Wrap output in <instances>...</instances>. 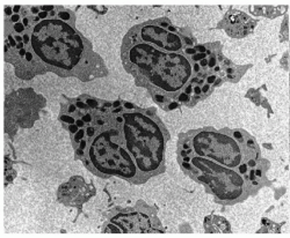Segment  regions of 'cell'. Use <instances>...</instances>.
Listing matches in <instances>:
<instances>
[{"instance_id":"6da1fadb","label":"cell","mask_w":290,"mask_h":238,"mask_svg":"<svg viewBox=\"0 0 290 238\" xmlns=\"http://www.w3.org/2000/svg\"><path fill=\"white\" fill-rule=\"evenodd\" d=\"M122 59L124 65L132 66L129 69L131 74L139 73L154 87L172 94L186 87L193 74V64L186 56L166 52L141 41L122 51Z\"/></svg>"},{"instance_id":"7a4b0ae2","label":"cell","mask_w":290,"mask_h":238,"mask_svg":"<svg viewBox=\"0 0 290 238\" xmlns=\"http://www.w3.org/2000/svg\"><path fill=\"white\" fill-rule=\"evenodd\" d=\"M33 50L48 65L65 72L76 68L84 54L87 41L71 26L59 20H44L35 24Z\"/></svg>"},{"instance_id":"3957f363","label":"cell","mask_w":290,"mask_h":238,"mask_svg":"<svg viewBox=\"0 0 290 238\" xmlns=\"http://www.w3.org/2000/svg\"><path fill=\"white\" fill-rule=\"evenodd\" d=\"M191 141L196 155L237 171L242 163L248 164L252 160L259 161L258 144L248 134L237 139L232 131L203 130L191 138Z\"/></svg>"},{"instance_id":"277c9868","label":"cell","mask_w":290,"mask_h":238,"mask_svg":"<svg viewBox=\"0 0 290 238\" xmlns=\"http://www.w3.org/2000/svg\"><path fill=\"white\" fill-rule=\"evenodd\" d=\"M191 176L208 186L210 192L222 201H237L248 192V176H244L235 169L221 165L211 160L192 156ZM251 183V182H249Z\"/></svg>"},{"instance_id":"5b68a950","label":"cell","mask_w":290,"mask_h":238,"mask_svg":"<svg viewBox=\"0 0 290 238\" xmlns=\"http://www.w3.org/2000/svg\"><path fill=\"white\" fill-rule=\"evenodd\" d=\"M141 120L142 131L135 128L138 135L125 126V144L143 172H158L164 164L165 138L163 128H160L161 124L145 114H141Z\"/></svg>"},{"instance_id":"8992f818","label":"cell","mask_w":290,"mask_h":238,"mask_svg":"<svg viewBox=\"0 0 290 238\" xmlns=\"http://www.w3.org/2000/svg\"><path fill=\"white\" fill-rule=\"evenodd\" d=\"M92 164L103 175L130 179L136 176V165L123 147L118 146L108 131H102L90 147Z\"/></svg>"},{"instance_id":"52a82bcc","label":"cell","mask_w":290,"mask_h":238,"mask_svg":"<svg viewBox=\"0 0 290 238\" xmlns=\"http://www.w3.org/2000/svg\"><path fill=\"white\" fill-rule=\"evenodd\" d=\"M141 42L151 44L166 52H177L184 48V41L179 34L171 33L157 24V22L138 26L136 29Z\"/></svg>"},{"instance_id":"ba28073f","label":"cell","mask_w":290,"mask_h":238,"mask_svg":"<svg viewBox=\"0 0 290 238\" xmlns=\"http://www.w3.org/2000/svg\"><path fill=\"white\" fill-rule=\"evenodd\" d=\"M212 217V220L214 221H210V219L209 217H207L205 219V222H209V223H211L212 224V227H209V228H207V231H209V232H229L230 230V227H229V224H228V222H226V220L225 219H223V217H219V216H216V219H217V222H215V216H211Z\"/></svg>"},{"instance_id":"9c48e42d","label":"cell","mask_w":290,"mask_h":238,"mask_svg":"<svg viewBox=\"0 0 290 238\" xmlns=\"http://www.w3.org/2000/svg\"><path fill=\"white\" fill-rule=\"evenodd\" d=\"M72 16L73 14L71 12H67V10H60L59 13H57V17L62 21H67V22H72L73 23V20H72Z\"/></svg>"},{"instance_id":"30bf717a","label":"cell","mask_w":290,"mask_h":238,"mask_svg":"<svg viewBox=\"0 0 290 238\" xmlns=\"http://www.w3.org/2000/svg\"><path fill=\"white\" fill-rule=\"evenodd\" d=\"M13 30L16 33V35H23V34H26V30H27V27L20 21V22H18V23H15L14 24V27H13Z\"/></svg>"},{"instance_id":"8fae6325","label":"cell","mask_w":290,"mask_h":238,"mask_svg":"<svg viewBox=\"0 0 290 238\" xmlns=\"http://www.w3.org/2000/svg\"><path fill=\"white\" fill-rule=\"evenodd\" d=\"M60 120L63 123H67L69 125H72V124H76V118H73L72 116H69V114H62L60 116Z\"/></svg>"},{"instance_id":"7c38bea8","label":"cell","mask_w":290,"mask_h":238,"mask_svg":"<svg viewBox=\"0 0 290 238\" xmlns=\"http://www.w3.org/2000/svg\"><path fill=\"white\" fill-rule=\"evenodd\" d=\"M85 133H86V131L84 130V128H80L76 134H74V142L77 143H80L81 140H84V135H85Z\"/></svg>"},{"instance_id":"4fadbf2b","label":"cell","mask_w":290,"mask_h":238,"mask_svg":"<svg viewBox=\"0 0 290 238\" xmlns=\"http://www.w3.org/2000/svg\"><path fill=\"white\" fill-rule=\"evenodd\" d=\"M85 103L91 108V109H95L97 110V108H99V102H97V99H93V98H91V97H86V101H85Z\"/></svg>"},{"instance_id":"5bb4252c","label":"cell","mask_w":290,"mask_h":238,"mask_svg":"<svg viewBox=\"0 0 290 238\" xmlns=\"http://www.w3.org/2000/svg\"><path fill=\"white\" fill-rule=\"evenodd\" d=\"M177 99H178L179 102H181V103H187V102H189V101H191V95H188V94H186V93L181 92V93L178 95Z\"/></svg>"},{"instance_id":"9a60e30c","label":"cell","mask_w":290,"mask_h":238,"mask_svg":"<svg viewBox=\"0 0 290 238\" xmlns=\"http://www.w3.org/2000/svg\"><path fill=\"white\" fill-rule=\"evenodd\" d=\"M207 57H208L207 53H195L194 56H192V60H193L194 62H200L201 60L205 59Z\"/></svg>"},{"instance_id":"2e32d148","label":"cell","mask_w":290,"mask_h":238,"mask_svg":"<svg viewBox=\"0 0 290 238\" xmlns=\"http://www.w3.org/2000/svg\"><path fill=\"white\" fill-rule=\"evenodd\" d=\"M95 133H97V128H95L94 126H88V127L86 128V135H87L88 138H93V137L95 135Z\"/></svg>"},{"instance_id":"e0dca14e","label":"cell","mask_w":290,"mask_h":238,"mask_svg":"<svg viewBox=\"0 0 290 238\" xmlns=\"http://www.w3.org/2000/svg\"><path fill=\"white\" fill-rule=\"evenodd\" d=\"M153 97H154V101L158 102L159 104H164V103L167 101V98H166L165 96L160 95V94H153Z\"/></svg>"},{"instance_id":"ac0fdd59","label":"cell","mask_w":290,"mask_h":238,"mask_svg":"<svg viewBox=\"0 0 290 238\" xmlns=\"http://www.w3.org/2000/svg\"><path fill=\"white\" fill-rule=\"evenodd\" d=\"M7 42L9 43L11 48H16V45H18V42L15 41L14 35H7Z\"/></svg>"},{"instance_id":"d6986e66","label":"cell","mask_w":290,"mask_h":238,"mask_svg":"<svg viewBox=\"0 0 290 238\" xmlns=\"http://www.w3.org/2000/svg\"><path fill=\"white\" fill-rule=\"evenodd\" d=\"M76 106H77L78 109H80V110H88V109H90V106H88L86 103H84L83 101H80V99H78V101L76 102Z\"/></svg>"},{"instance_id":"ffe728a7","label":"cell","mask_w":290,"mask_h":238,"mask_svg":"<svg viewBox=\"0 0 290 238\" xmlns=\"http://www.w3.org/2000/svg\"><path fill=\"white\" fill-rule=\"evenodd\" d=\"M194 49L196 50L197 53H208V51H209L207 46H204V45H196V46H194Z\"/></svg>"},{"instance_id":"44dd1931","label":"cell","mask_w":290,"mask_h":238,"mask_svg":"<svg viewBox=\"0 0 290 238\" xmlns=\"http://www.w3.org/2000/svg\"><path fill=\"white\" fill-rule=\"evenodd\" d=\"M81 119L85 121V124H91V123L93 121V118H92V116H91L90 113H85V114H83Z\"/></svg>"},{"instance_id":"7402d4cb","label":"cell","mask_w":290,"mask_h":238,"mask_svg":"<svg viewBox=\"0 0 290 238\" xmlns=\"http://www.w3.org/2000/svg\"><path fill=\"white\" fill-rule=\"evenodd\" d=\"M216 65H217V60H216V58L215 57H211V58H209L208 59V67H210V68H215L216 67Z\"/></svg>"},{"instance_id":"603a6c76","label":"cell","mask_w":290,"mask_h":238,"mask_svg":"<svg viewBox=\"0 0 290 238\" xmlns=\"http://www.w3.org/2000/svg\"><path fill=\"white\" fill-rule=\"evenodd\" d=\"M20 20H21L20 14H13V15L11 16V22H13L14 24L18 23V22H20Z\"/></svg>"},{"instance_id":"cb8c5ba5","label":"cell","mask_w":290,"mask_h":238,"mask_svg":"<svg viewBox=\"0 0 290 238\" xmlns=\"http://www.w3.org/2000/svg\"><path fill=\"white\" fill-rule=\"evenodd\" d=\"M79 130H80V128H79V127H78V126H77L76 124L69 125V131H70V132H71L72 134H76V133H77V132H78Z\"/></svg>"},{"instance_id":"d4e9b609","label":"cell","mask_w":290,"mask_h":238,"mask_svg":"<svg viewBox=\"0 0 290 238\" xmlns=\"http://www.w3.org/2000/svg\"><path fill=\"white\" fill-rule=\"evenodd\" d=\"M25 58H26V61H27V62L33 61V59H34V54L30 52V49H29V51H27V53H26Z\"/></svg>"},{"instance_id":"484cf974","label":"cell","mask_w":290,"mask_h":238,"mask_svg":"<svg viewBox=\"0 0 290 238\" xmlns=\"http://www.w3.org/2000/svg\"><path fill=\"white\" fill-rule=\"evenodd\" d=\"M178 106H179L178 102H170L168 105H167V110H175Z\"/></svg>"},{"instance_id":"4316f807","label":"cell","mask_w":290,"mask_h":238,"mask_svg":"<svg viewBox=\"0 0 290 238\" xmlns=\"http://www.w3.org/2000/svg\"><path fill=\"white\" fill-rule=\"evenodd\" d=\"M193 85L192 83H188L186 87H185V90H184V93H186V94H188V95H191L192 93H193Z\"/></svg>"},{"instance_id":"83f0119b","label":"cell","mask_w":290,"mask_h":238,"mask_svg":"<svg viewBox=\"0 0 290 238\" xmlns=\"http://www.w3.org/2000/svg\"><path fill=\"white\" fill-rule=\"evenodd\" d=\"M29 36H30V35H29L28 33H26V34L22 35V40H23V43H25L26 45H28L29 42H30V37H29Z\"/></svg>"},{"instance_id":"f1b7e54d","label":"cell","mask_w":290,"mask_h":238,"mask_svg":"<svg viewBox=\"0 0 290 238\" xmlns=\"http://www.w3.org/2000/svg\"><path fill=\"white\" fill-rule=\"evenodd\" d=\"M214 82H216V75H209L207 78V83L208 85H212Z\"/></svg>"},{"instance_id":"f546056e","label":"cell","mask_w":290,"mask_h":238,"mask_svg":"<svg viewBox=\"0 0 290 238\" xmlns=\"http://www.w3.org/2000/svg\"><path fill=\"white\" fill-rule=\"evenodd\" d=\"M40 8H41L42 12H47V13H48V12H52V10L55 9L53 6H42V7H40Z\"/></svg>"},{"instance_id":"4dcf8cb0","label":"cell","mask_w":290,"mask_h":238,"mask_svg":"<svg viewBox=\"0 0 290 238\" xmlns=\"http://www.w3.org/2000/svg\"><path fill=\"white\" fill-rule=\"evenodd\" d=\"M37 16H39V19H40V20H43V21H44V20H46V19L49 16V14L47 13V12H42V10H41V12L39 13V15H37Z\"/></svg>"},{"instance_id":"1f68e13d","label":"cell","mask_w":290,"mask_h":238,"mask_svg":"<svg viewBox=\"0 0 290 238\" xmlns=\"http://www.w3.org/2000/svg\"><path fill=\"white\" fill-rule=\"evenodd\" d=\"M193 93L196 96H200L201 94H202V88H201L200 86H195V87H194V89H193Z\"/></svg>"},{"instance_id":"d6a6232c","label":"cell","mask_w":290,"mask_h":238,"mask_svg":"<svg viewBox=\"0 0 290 238\" xmlns=\"http://www.w3.org/2000/svg\"><path fill=\"white\" fill-rule=\"evenodd\" d=\"M76 125H77L79 128H84L86 124H85V121H84L83 119H77V120H76Z\"/></svg>"},{"instance_id":"836d02e7","label":"cell","mask_w":290,"mask_h":238,"mask_svg":"<svg viewBox=\"0 0 290 238\" xmlns=\"http://www.w3.org/2000/svg\"><path fill=\"white\" fill-rule=\"evenodd\" d=\"M107 229H110V231H113V232H121V230H120L117 227L113 226V224H108V226H107Z\"/></svg>"},{"instance_id":"e575fe53","label":"cell","mask_w":290,"mask_h":238,"mask_svg":"<svg viewBox=\"0 0 290 238\" xmlns=\"http://www.w3.org/2000/svg\"><path fill=\"white\" fill-rule=\"evenodd\" d=\"M30 12H32V14H34L35 16H37L39 13L41 12V8H40V7H32V8H30Z\"/></svg>"},{"instance_id":"d590c367","label":"cell","mask_w":290,"mask_h":238,"mask_svg":"<svg viewBox=\"0 0 290 238\" xmlns=\"http://www.w3.org/2000/svg\"><path fill=\"white\" fill-rule=\"evenodd\" d=\"M77 106H76V104H71V105H69V108H67V112L69 113H73V112H76L77 111Z\"/></svg>"},{"instance_id":"8d00e7d4","label":"cell","mask_w":290,"mask_h":238,"mask_svg":"<svg viewBox=\"0 0 290 238\" xmlns=\"http://www.w3.org/2000/svg\"><path fill=\"white\" fill-rule=\"evenodd\" d=\"M123 106H124V109H128V110H132L135 108V105L132 103H129V102H124Z\"/></svg>"},{"instance_id":"74e56055","label":"cell","mask_w":290,"mask_h":238,"mask_svg":"<svg viewBox=\"0 0 290 238\" xmlns=\"http://www.w3.org/2000/svg\"><path fill=\"white\" fill-rule=\"evenodd\" d=\"M185 52H186L187 54H191V56H194L195 53H197V52H196V50H195L194 48H187L186 50H185Z\"/></svg>"},{"instance_id":"f35d334b","label":"cell","mask_w":290,"mask_h":238,"mask_svg":"<svg viewBox=\"0 0 290 238\" xmlns=\"http://www.w3.org/2000/svg\"><path fill=\"white\" fill-rule=\"evenodd\" d=\"M200 71H201V66H200V64H197V62L193 64V72L194 73H198Z\"/></svg>"},{"instance_id":"ab89813d","label":"cell","mask_w":290,"mask_h":238,"mask_svg":"<svg viewBox=\"0 0 290 238\" xmlns=\"http://www.w3.org/2000/svg\"><path fill=\"white\" fill-rule=\"evenodd\" d=\"M87 144H88V142H87V141H86V140L84 139V140H81V141H80V147H79V148H80L81 150H86V147H87Z\"/></svg>"},{"instance_id":"60d3db41","label":"cell","mask_w":290,"mask_h":238,"mask_svg":"<svg viewBox=\"0 0 290 238\" xmlns=\"http://www.w3.org/2000/svg\"><path fill=\"white\" fill-rule=\"evenodd\" d=\"M13 8H11V7H5V14H6V16H12L13 14Z\"/></svg>"},{"instance_id":"b9f144b4","label":"cell","mask_w":290,"mask_h":238,"mask_svg":"<svg viewBox=\"0 0 290 238\" xmlns=\"http://www.w3.org/2000/svg\"><path fill=\"white\" fill-rule=\"evenodd\" d=\"M200 66H201L202 68H207V67H208V59L205 58V59L201 60V61H200Z\"/></svg>"},{"instance_id":"7bdbcfd3","label":"cell","mask_w":290,"mask_h":238,"mask_svg":"<svg viewBox=\"0 0 290 238\" xmlns=\"http://www.w3.org/2000/svg\"><path fill=\"white\" fill-rule=\"evenodd\" d=\"M210 90V85H208V83H205L203 87H202V93L203 94H207L208 92Z\"/></svg>"},{"instance_id":"ee69618b","label":"cell","mask_w":290,"mask_h":238,"mask_svg":"<svg viewBox=\"0 0 290 238\" xmlns=\"http://www.w3.org/2000/svg\"><path fill=\"white\" fill-rule=\"evenodd\" d=\"M26 53H27V50H26V49H21V50H19V51H18V54H19V57H21V58H22V57H25V56H26Z\"/></svg>"},{"instance_id":"f6af8a7d","label":"cell","mask_w":290,"mask_h":238,"mask_svg":"<svg viewBox=\"0 0 290 238\" xmlns=\"http://www.w3.org/2000/svg\"><path fill=\"white\" fill-rule=\"evenodd\" d=\"M123 108L124 106H118V108H116V109H114L111 112H113V114H116V113H120V112H122L123 111Z\"/></svg>"},{"instance_id":"bcb514c9","label":"cell","mask_w":290,"mask_h":238,"mask_svg":"<svg viewBox=\"0 0 290 238\" xmlns=\"http://www.w3.org/2000/svg\"><path fill=\"white\" fill-rule=\"evenodd\" d=\"M116 123H117L118 125H121L122 123H124V117H123V116H117V117H116Z\"/></svg>"},{"instance_id":"7dc6e473","label":"cell","mask_w":290,"mask_h":238,"mask_svg":"<svg viewBox=\"0 0 290 238\" xmlns=\"http://www.w3.org/2000/svg\"><path fill=\"white\" fill-rule=\"evenodd\" d=\"M20 10H21V6H14V7H13V12H14V14H19V13H20Z\"/></svg>"},{"instance_id":"c3c4849f","label":"cell","mask_w":290,"mask_h":238,"mask_svg":"<svg viewBox=\"0 0 290 238\" xmlns=\"http://www.w3.org/2000/svg\"><path fill=\"white\" fill-rule=\"evenodd\" d=\"M25 45H26V44H25L23 42H20V43H18V45H16V48L15 49L19 51V50H21V49H25Z\"/></svg>"},{"instance_id":"681fc988","label":"cell","mask_w":290,"mask_h":238,"mask_svg":"<svg viewBox=\"0 0 290 238\" xmlns=\"http://www.w3.org/2000/svg\"><path fill=\"white\" fill-rule=\"evenodd\" d=\"M22 23H23L26 27H28V26H29V19H28V17H22Z\"/></svg>"},{"instance_id":"f907efd6","label":"cell","mask_w":290,"mask_h":238,"mask_svg":"<svg viewBox=\"0 0 290 238\" xmlns=\"http://www.w3.org/2000/svg\"><path fill=\"white\" fill-rule=\"evenodd\" d=\"M14 38H15V41H16L18 43H20V42H23V40H22V36H20V35H14Z\"/></svg>"},{"instance_id":"816d5d0a","label":"cell","mask_w":290,"mask_h":238,"mask_svg":"<svg viewBox=\"0 0 290 238\" xmlns=\"http://www.w3.org/2000/svg\"><path fill=\"white\" fill-rule=\"evenodd\" d=\"M111 105H113V109H116V108L121 106V102H120V101H115V102H114V103H113Z\"/></svg>"},{"instance_id":"f5cc1de1","label":"cell","mask_w":290,"mask_h":238,"mask_svg":"<svg viewBox=\"0 0 290 238\" xmlns=\"http://www.w3.org/2000/svg\"><path fill=\"white\" fill-rule=\"evenodd\" d=\"M255 176L256 177H262V170H260V169H258V170H255Z\"/></svg>"},{"instance_id":"db71d44e","label":"cell","mask_w":290,"mask_h":238,"mask_svg":"<svg viewBox=\"0 0 290 238\" xmlns=\"http://www.w3.org/2000/svg\"><path fill=\"white\" fill-rule=\"evenodd\" d=\"M84 163H85V165H86V167H91V163H92V162H91V161H88V160H85V161H84Z\"/></svg>"},{"instance_id":"11a10c76","label":"cell","mask_w":290,"mask_h":238,"mask_svg":"<svg viewBox=\"0 0 290 238\" xmlns=\"http://www.w3.org/2000/svg\"><path fill=\"white\" fill-rule=\"evenodd\" d=\"M103 106H104V108H107V109H108V108H113V105H111L110 103H104V104H103Z\"/></svg>"}]
</instances>
